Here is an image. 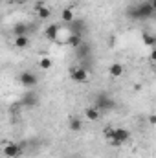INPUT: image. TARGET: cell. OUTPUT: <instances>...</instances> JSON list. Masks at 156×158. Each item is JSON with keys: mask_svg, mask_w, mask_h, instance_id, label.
Wrapping results in <instances>:
<instances>
[{"mask_svg": "<svg viewBox=\"0 0 156 158\" xmlns=\"http://www.w3.org/2000/svg\"><path fill=\"white\" fill-rule=\"evenodd\" d=\"M105 138H107V142H109L110 145L119 147V145H123L125 142H129L130 132H129L127 129H121V127H107V129H105Z\"/></svg>", "mask_w": 156, "mask_h": 158, "instance_id": "7a4b0ae2", "label": "cell"}, {"mask_svg": "<svg viewBox=\"0 0 156 158\" xmlns=\"http://www.w3.org/2000/svg\"><path fill=\"white\" fill-rule=\"evenodd\" d=\"M18 2H20V0H18Z\"/></svg>", "mask_w": 156, "mask_h": 158, "instance_id": "7402d4cb", "label": "cell"}, {"mask_svg": "<svg viewBox=\"0 0 156 158\" xmlns=\"http://www.w3.org/2000/svg\"><path fill=\"white\" fill-rule=\"evenodd\" d=\"M76 50H77V55L81 57V59H83V61H84V59L90 55V46H88L84 40L81 42V46H79V48H76Z\"/></svg>", "mask_w": 156, "mask_h": 158, "instance_id": "2e32d148", "label": "cell"}, {"mask_svg": "<svg viewBox=\"0 0 156 158\" xmlns=\"http://www.w3.org/2000/svg\"><path fill=\"white\" fill-rule=\"evenodd\" d=\"M20 103H22V107H26V109H33V107L39 103V98H37L35 92H26V94L22 96Z\"/></svg>", "mask_w": 156, "mask_h": 158, "instance_id": "52a82bcc", "label": "cell"}, {"mask_svg": "<svg viewBox=\"0 0 156 158\" xmlns=\"http://www.w3.org/2000/svg\"><path fill=\"white\" fill-rule=\"evenodd\" d=\"M30 24L28 22H17L13 26V35L15 37H20V35H30Z\"/></svg>", "mask_w": 156, "mask_h": 158, "instance_id": "ba28073f", "label": "cell"}, {"mask_svg": "<svg viewBox=\"0 0 156 158\" xmlns=\"http://www.w3.org/2000/svg\"><path fill=\"white\" fill-rule=\"evenodd\" d=\"M74 19H76V15H74L72 7H64V9L61 11V20H63L64 24H70V22H72Z\"/></svg>", "mask_w": 156, "mask_h": 158, "instance_id": "4fadbf2b", "label": "cell"}, {"mask_svg": "<svg viewBox=\"0 0 156 158\" xmlns=\"http://www.w3.org/2000/svg\"><path fill=\"white\" fill-rule=\"evenodd\" d=\"M154 121H156V116H154V114H151V116H149V123H151V125H154Z\"/></svg>", "mask_w": 156, "mask_h": 158, "instance_id": "ffe728a7", "label": "cell"}, {"mask_svg": "<svg viewBox=\"0 0 156 158\" xmlns=\"http://www.w3.org/2000/svg\"><path fill=\"white\" fill-rule=\"evenodd\" d=\"M53 66V61L50 59V57H40L39 59V68L40 70H50Z\"/></svg>", "mask_w": 156, "mask_h": 158, "instance_id": "ac0fdd59", "label": "cell"}, {"mask_svg": "<svg viewBox=\"0 0 156 158\" xmlns=\"http://www.w3.org/2000/svg\"><path fill=\"white\" fill-rule=\"evenodd\" d=\"M109 74H110L112 77H121V76H123V64L112 63V64L109 66Z\"/></svg>", "mask_w": 156, "mask_h": 158, "instance_id": "5bb4252c", "label": "cell"}, {"mask_svg": "<svg viewBox=\"0 0 156 158\" xmlns=\"http://www.w3.org/2000/svg\"><path fill=\"white\" fill-rule=\"evenodd\" d=\"M81 42H83V37H81V35H76V33H70V37L66 39V44H68L70 48H74V50L81 46Z\"/></svg>", "mask_w": 156, "mask_h": 158, "instance_id": "9a60e30c", "label": "cell"}, {"mask_svg": "<svg viewBox=\"0 0 156 158\" xmlns=\"http://www.w3.org/2000/svg\"><path fill=\"white\" fill-rule=\"evenodd\" d=\"M84 118L88 119V121H97V119L101 118V112H99L94 105H90V107L84 109Z\"/></svg>", "mask_w": 156, "mask_h": 158, "instance_id": "8fae6325", "label": "cell"}, {"mask_svg": "<svg viewBox=\"0 0 156 158\" xmlns=\"http://www.w3.org/2000/svg\"><path fill=\"white\" fill-rule=\"evenodd\" d=\"M143 42H145L147 46H151V48H153V46L156 44V37H154V35H151V33H145V35H143Z\"/></svg>", "mask_w": 156, "mask_h": 158, "instance_id": "d6986e66", "label": "cell"}, {"mask_svg": "<svg viewBox=\"0 0 156 158\" xmlns=\"http://www.w3.org/2000/svg\"><path fill=\"white\" fill-rule=\"evenodd\" d=\"M24 149H26V142H24V143H13V142H9V143H6V147H4V156L18 158V156H22Z\"/></svg>", "mask_w": 156, "mask_h": 158, "instance_id": "277c9868", "label": "cell"}, {"mask_svg": "<svg viewBox=\"0 0 156 158\" xmlns=\"http://www.w3.org/2000/svg\"><path fill=\"white\" fill-rule=\"evenodd\" d=\"M15 46H17V48H20V50L28 48V46H30V37H28V35H20V37H15Z\"/></svg>", "mask_w": 156, "mask_h": 158, "instance_id": "e0dca14e", "label": "cell"}, {"mask_svg": "<svg viewBox=\"0 0 156 158\" xmlns=\"http://www.w3.org/2000/svg\"><path fill=\"white\" fill-rule=\"evenodd\" d=\"M35 13H37L39 20H48V19L51 17L50 7H48V6H44V4H37V6H35Z\"/></svg>", "mask_w": 156, "mask_h": 158, "instance_id": "30bf717a", "label": "cell"}, {"mask_svg": "<svg viewBox=\"0 0 156 158\" xmlns=\"http://www.w3.org/2000/svg\"><path fill=\"white\" fill-rule=\"evenodd\" d=\"M70 79L74 83H86L88 81V70L83 68L81 64L79 66H74V68H70Z\"/></svg>", "mask_w": 156, "mask_h": 158, "instance_id": "5b68a950", "label": "cell"}, {"mask_svg": "<svg viewBox=\"0 0 156 158\" xmlns=\"http://www.w3.org/2000/svg\"><path fill=\"white\" fill-rule=\"evenodd\" d=\"M156 9V2L154 0H143L132 7L127 9V17H130L132 20H145V19H151L154 15Z\"/></svg>", "mask_w": 156, "mask_h": 158, "instance_id": "6da1fadb", "label": "cell"}, {"mask_svg": "<svg viewBox=\"0 0 156 158\" xmlns=\"http://www.w3.org/2000/svg\"><path fill=\"white\" fill-rule=\"evenodd\" d=\"M68 129L70 131H74V132H79V131H83V119L81 118H70L68 119Z\"/></svg>", "mask_w": 156, "mask_h": 158, "instance_id": "7c38bea8", "label": "cell"}, {"mask_svg": "<svg viewBox=\"0 0 156 158\" xmlns=\"http://www.w3.org/2000/svg\"><path fill=\"white\" fill-rule=\"evenodd\" d=\"M59 30H61L59 24H50V26L44 30V37L48 40H53V42H55V39L59 37Z\"/></svg>", "mask_w": 156, "mask_h": 158, "instance_id": "9c48e42d", "label": "cell"}, {"mask_svg": "<svg viewBox=\"0 0 156 158\" xmlns=\"http://www.w3.org/2000/svg\"><path fill=\"white\" fill-rule=\"evenodd\" d=\"M18 83H20V85H24L26 88H33V86H37L39 79H37V76H35L33 72L26 70V72H22V74L18 76Z\"/></svg>", "mask_w": 156, "mask_h": 158, "instance_id": "8992f818", "label": "cell"}, {"mask_svg": "<svg viewBox=\"0 0 156 158\" xmlns=\"http://www.w3.org/2000/svg\"><path fill=\"white\" fill-rule=\"evenodd\" d=\"M94 107L103 114V112H109V110H112L114 107H116V103H114V99L112 98H109L105 92H99L96 98H94Z\"/></svg>", "mask_w": 156, "mask_h": 158, "instance_id": "3957f363", "label": "cell"}, {"mask_svg": "<svg viewBox=\"0 0 156 158\" xmlns=\"http://www.w3.org/2000/svg\"><path fill=\"white\" fill-rule=\"evenodd\" d=\"M132 2H134V4H140V2H143V0H132Z\"/></svg>", "mask_w": 156, "mask_h": 158, "instance_id": "44dd1931", "label": "cell"}]
</instances>
